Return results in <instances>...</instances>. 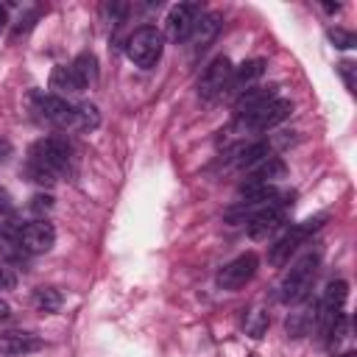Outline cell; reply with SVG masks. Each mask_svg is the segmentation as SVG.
Listing matches in <instances>:
<instances>
[{"mask_svg":"<svg viewBox=\"0 0 357 357\" xmlns=\"http://www.w3.org/2000/svg\"><path fill=\"white\" fill-rule=\"evenodd\" d=\"M70 167V145L61 137H45L39 139L28 153V170L33 181L50 184Z\"/></svg>","mask_w":357,"mask_h":357,"instance_id":"obj_1","label":"cell"},{"mask_svg":"<svg viewBox=\"0 0 357 357\" xmlns=\"http://www.w3.org/2000/svg\"><path fill=\"white\" fill-rule=\"evenodd\" d=\"M318 262H321V254L318 251H307L304 257H298L293 262V268L287 271V276L282 282V293H279V298L284 304H301L310 296V287H312Z\"/></svg>","mask_w":357,"mask_h":357,"instance_id":"obj_2","label":"cell"},{"mask_svg":"<svg viewBox=\"0 0 357 357\" xmlns=\"http://www.w3.org/2000/svg\"><path fill=\"white\" fill-rule=\"evenodd\" d=\"M162 50H165V33L153 25L137 28L126 42V53L137 67H153L162 59Z\"/></svg>","mask_w":357,"mask_h":357,"instance_id":"obj_3","label":"cell"},{"mask_svg":"<svg viewBox=\"0 0 357 357\" xmlns=\"http://www.w3.org/2000/svg\"><path fill=\"white\" fill-rule=\"evenodd\" d=\"M290 112H293V103L276 98V100H271L268 106H262V109H257V112H251V114L237 117V120H234V131H240V134H245V131L262 134V131H268V128H276L282 120H287Z\"/></svg>","mask_w":357,"mask_h":357,"instance_id":"obj_4","label":"cell"},{"mask_svg":"<svg viewBox=\"0 0 357 357\" xmlns=\"http://www.w3.org/2000/svg\"><path fill=\"white\" fill-rule=\"evenodd\" d=\"M326 218L324 215H318V218H310V220H304V223H298V226H293L290 231H284L273 245H271V251H268V262L271 265H287L290 262V257L298 251V245L324 223Z\"/></svg>","mask_w":357,"mask_h":357,"instance_id":"obj_5","label":"cell"},{"mask_svg":"<svg viewBox=\"0 0 357 357\" xmlns=\"http://www.w3.org/2000/svg\"><path fill=\"white\" fill-rule=\"evenodd\" d=\"M53 243H56V229L42 218L20 226V231L14 237V245L22 254H45V251L53 248Z\"/></svg>","mask_w":357,"mask_h":357,"instance_id":"obj_6","label":"cell"},{"mask_svg":"<svg viewBox=\"0 0 357 357\" xmlns=\"http://www.w3.org/2000/svg\"><path fill=\"white\" fill-rule=\"evenodd\" d=\"M346 296H349V284H346L343 279L332 282V284L324 290V298H321L318 312H315V318H318V329H321V335H324V337L329 335V329L335 326V321L343 315Z\"/></svg>","mask_w":357,"mask_h":357,"instance_id":"obj_7","label":"cell"},{"mask_svg":"<svg viewBox=\"0 0 357 357\" xmlns=\"http://www.w3.org/2000/svg\"><path fill=\"white\" fill-rule=\"evenodd\" d=\"M231 70H234V67H231V61H229L226 56L212 59V61L206 64V70L201 73V78H198V95H201L204 100L220 98V95L226 92V86H229Z\"/></svg>","mask_w":357,"mask_h":357,"instance_id":"obj_8","label":"cell"},{"mask_svg":"<svg viewBox=\"0 0 357 357\" xmlns=\"http://www.w3.org/2000/svg\"><path fill=\"white\" fill-rule=\"evenodd\" d=\"M201 14H204L201 3H178V6H173V8L167 11V17H165V31H167V36H170L173 42H187Z\"/></svg>","mask_w":357,"mask_h":357,"instance_id":"obj_9","label":"cell"},{"mask_svg":"<svg viewBox=\"0 0 357 357\" xmlns=\"http://www.w3.org/2000/svg\"><path fill=\"white\" fill-rule=\"evenodd\" d=\"M33 106H36L39 117H45L47 123H53L59 128H73L75 103H67V98L53 95V92H36L33 95Z\"/></svg>","mask_w":357,"mask_h":357,"instance_id":"obj_10","label":"cell"},{"mask_svg":"<svg viewBox=\"0 0 357 357\" xmlns=\"http://www.w3.org/2000/svg\"><path fill=\"white\" fill-rule=\"evenodd\" d=\"M257 273V257L248 251V254H240L234 257L231 262H226L220 271H218V284L223 290H240L245 287Z\"/></svg>","mask_w":357,"mask_h":357,"instance_id":"obj_11","label":"cell"},{"mask_svg":"<svg viewBox=\"0 0 357 357\" xmlns=\"http://www.w3.org/2000/svg\"><path fill=\"white\" fill-rule=\"evenodd\" d=\"M290 198H293V195H282L279 204H273L271 209H265V212H259L257 218H251V220H248V234H251L254 240H262V237L273 234L276 229H282V223H284V218H287V209L293 206Z\"/></svg>","mask_w":357,"mask_h":357,"instance_id":"obj_12","label":"cell"},{"mask_svg":"<svg viewBox=\"0 0 357 357\" xmlns=\"http://www.w3.org/2000/svg\"><path fill=\"white\" fill-rule=\"evenodd\" d=\"M284 173H287L284 162H282L279 156H268L265 162H259V165H254V167L248 170L245 181L240 184V192L259 190V187H273V181H276V178H284Z\"/></svg>","mask_w":357,"mask_h":357,"instance_id":"obj_13","label":"cell"},{"mask_svg":"<svg viewBox=\"0 0 357 357\" xmlns=\"http://www.w3.org/2000/svg\"><path fill=\"white\" fill-rule=\"evenodd\" d=\"M262 73H265V61H262V59H251V61H245V64L234 67V70H231V78H229L226 92H231L234 98H237V95H243L245 89H251V86H254V81H257V78H262ZM226 92H223V95H226Z\"/></svg>","mask_w":357,"mask_h":357,"instance_id":"obj_14","label":"cell"},{"mask_svg":"<svg viewBox=\"0 0 357 357\" xmlns=\"http://www.w3.org/2000/svg\"><path fill=\"white\" fill-rule=\"evenodd\" d=\"M220 25H223V17L218 11H206V14L198 17V22H195V28H192V33H190L187 42H192L195 50H206L209 42L220 33Z\"/></svg>","mask_w":357,"mask_h":357,"instance_id":"obj_15","label":"cell"},{"mask_svg":"<svg viewBox=\"0 0 357 357\" xmlns=\"http://www.w3.org/2000/svg\"><path fill=\"white\" fill-rule=\"evenodd\" d=\"M0 349L8 354H31V351L42 349V340L33 332L8 329V332H0Z\"/></svg>","mask_w":357,"mask_h":357,"instance_id":"obj_16","label":"cell"},{"mask_svg":"<svg viewBox=\"0 0 357 357\" xmlns=\"http://www.w3.org/2000/svg\"><path fill=\"white\" fill-rule=\"evenodd\" d=\"M271 100H276V89H273V86H268V89H257V86H251V89H245L243 95H237V100H234V114H237V117L251 114V112L268 106Z\"/></svg>","mask_w":357,"mask_h":357,"instance_id":"obj_17","label":"cell"},{"mask_svg":"<svg viewBox=\"0 0 357 357\" xmlns=\"http://www.w3.org/2000/svg\"><path fill=\"white\" fill-rule=\"evenodd\" d=\"M70 67H73L81 89H86V86H92L98 81V59H95V53H81Z\"/></svg>","mask_w":357,"mask_h":357,"instance_id":"obj_18","label":"cell"},{"mask_svg":"<svg viewBox=\"0 0 357 357\" xmlns=\"http://www.w3.org/2000/svg\"><path fill=\"white\" fill-rule=\"evenodd\" d=\"M50 89H56V92H67V95H70V92H81V84H78L73 67H67V64L53 67V73H50Z\"/></svg>","mask_w":357,"mask_h":357,"instance_id":"obj_19","label":"cell"},{"mask_svg":"<svg viewBox=\"0 0 357 357\" xmlns=\"http://www.w3.org/2000/svg\"><path fill=\"white\" fill-rule=\"evenodd\" d=\"M100 123V112L95 103H75V117H73V131H92Z\"/></svg>","mask_w":357,"mask_h":357,"instance_id":"obj_20","label":"cell"},{"mask_svg":"<svg viewBox=\"0 0 357 357\" xmlns=\"http://www.w3.org/2000/svg\"><path fill=\"white\" fill-rule=\"evenodd\" d=\"M61 293L56 290V287H39L36 293H33V304H36V310H42V312H56L59 307H61Z\"/></svg>","mask_w":357,"mask_h":357,"instance_id":"obj_21","label":"cell"},{"mask_svg":"<svg viewBox=\"0 0 357 357\" xmlns=\"http://www.w3.org/2000/svg\"><path fill=\"white\" fill-rule=\"evenodd\" d=\"M312 318H315L312 310L290 312V318H287V335H290V337H301V335H307V329L312 326Z\"/></svg>","mask_w":357,"mask_h":357,"instance_id":"obj_22","label":"cell"},{"mask_svg":"<svg viewBox=\"0 0 357 357\" xmlns=\"http://www.w3.org/2000/svg\"><path fill=\"white\" fill-rule=\"evenodd\" d=\"M265 329H268V312H265V310H251V312L245 315V332H248L251 337H262Z\"/></svg>","mask_w":357,"mask_h":357,"instance_id":"obj_23","label":"cell"},{"mask_svg":"<svg viewBox=\"0 0 357 357\" xmlns=\"http://www.w3.org/2000/svg\"><path fill=\"white\" fill-rule=\"evenodd\" d=\"M329 39L335 42V47H340V50H349V47H354V33L351 31H343V28H332L329 31Z\"/></svg>","mask_w":357,"mask_h":357,"instance_id":"obj_24","label":"cell"},{"mask_svg":"<svg viewBox=\"0 0 357 357\" xmlns=\"http://www.w3.org/2000/svg\"><path fill=\"white\" fill-rule=\"evenodd\" d=\"M103 11L109 14V22H112V25H120V22L126 20V14H128V6H126V3H109Z\"/></svg>","mask_w":357,"mask_h":357,"instance_id":"obj_25","label":"cell"},{"mask_svg":"<svg viewBox=\"0 0 357 357\" xmlns=\"http://www.w3.org/2000/svg\"><path fill=\"white\" fill-rule=\"evenodd\" d=\"M31 209H33L36 215L53 209V195H33V198H31Z\"/></svg>","mask_w":357,"mask_h":357,"instance_id":"obj_26","label":"cell"},{"mask_svg":"<svg viewBox=\"0 0 357 357\" xmlns=\"http://www.w3.org/2000/svg\"><path fill=\"white\" fill-rule=\"evenodd\" d=\"M337 70H340V75H343L346 86H349V89H354V78H351V61H340V64H337Z\"/></svg>","mask_w":357,"mask_h":357,"instance_id":"obj_27","label":"cell"},{"mask_svg":"<svg viewBox=\"0 0 357 357\" xmlns=\"http://www.w3.org/2000/svg\"><path fill=\"white\" fill-rule=\"evenodd\" d=\"M14 273L8 271V268H0V290H11L14 287Z\"/></svg>","mask_w":357,"mask_h":357,"instance_id":"obj_28","label":"cell"},{"mask_svg":"<svg viewBox=\"0 0 357 357\" xmlns=\"http://www.w3.org/2000/svg\"><path fill=\"white\" fill-rule=\"evenodd\" d=\"M11 206H14L11 192H8L6 187H0V215H3V212H11Z\"/></svg>","mask_w":357,"mask_h":357,"instance_id":"obj_29","label":"cell"},{"mask_svg":"<svg viewBox=\"0 0 357 357\" xmlns=\"http://www.w3.org/2000/svg\"><path fill=\"white\" fill-rule=\"evenodd\" d=\"M11 151H14V148H11V142H8L6 137H0V165H3V162L11 156Z\"/></svg>","mask_w":357,"mask_h":357,"instance_id":"obj_30","label":"cell"},{"mask_svg":"<svg viewBox=\"0 0 357 357\" xmlns=\"http://www.w3.org/2000/svg\"><path fill=\"white\" fill-rule=\"evenodd\" d=\"M8 315H11V307H8L6 301H0V321H6Z\"/></svg>","mask_w":357,"mask_h":357,"instance_id":"obj_31","label":"cell"},{"mask_svg":"<svg viewBox=\"0 0 357 357\" xmlns=\"http://www.w3.org/2000/svg\"><path fill=\"white\" fill-rule=\"evenodd\" d=\"M3 28H6V8L0 6V31H3Z\"/></svg>","mask_w":357,"mask_h":357,"instance_id":"obj_32","label":"cell"},{"mask_svg":"<svg viewBox=\"0 0 357 357\" xmlns=\"http://www.w3.org/2000/svg\"><path fill=\"white\" fill-rule=\"evenodd\" d=\"M340 357H357V351H354V349H349V351H343Z\"/></svg>","mask_w":357,"mask_h":357,"instance_id":"obj_33","label":"cell"}]
</instances>
